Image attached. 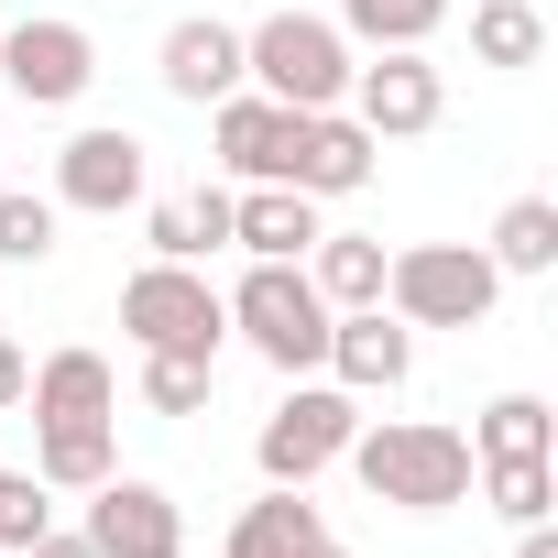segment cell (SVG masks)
<instances>
[{
  "label": "cell",
  "mask_w": 558,
  "mask_h": 558,
  "mask_svg": "<svg viewBox=\"0 0 558 558\" xmlns=\"http://www.w3.org/2000/svg\"><path fill=\"white\" fill-rule=\"evenodd\" d=\"M547 56V23L525 0H471V66H536Z\"/></svg>",
  "instance_id": "cell-21"
},
{
  "label": "cell",
  "mask_w": 558,
  "mask_h": 558,
  "mask_svg": "<svg viewBox=\"0 0 558 558\" xmlns=\"http://www.w3.org/2000/svg\"><path fill=\"white\" fill-rule=\"evenodd\" d=\"M373 132L351 121V110H307V143H296V175L286 186H307V197H351V186H373Z\"/></svg>",
  "instance_id": "cell-14"
},
{
  "label": "cell",
  "mask_w": 558,
  "mask_h": 558,
  "mask_svg": "<svg viewBox=\"0 0 558 558\" xmlns=\"http://www.w3.org/2000/svg\"><path fill=\"white\" fill-rule=\"evenodd\" d=\"M230 241H241L252 263H307L318 197H307V186H252V197H230Z\"/></svg>",
  "instance_id": "cell-15"
},
{
  "label": "cell",
  "mask_w": 558,
  "mask_h": 558,
  "mask_svg": "<svg viewBox=\"0 0 558 558\" xmlns=\"http://www.w3.org/2000/svg\"><path fill=\"white\" fill-rule=\"evenodd\" d=\"M493 296H504V274H493L482 241H416V252L384 263V307L405 329H482Z\"/></svg>",
  "instance_id": "cell-3"
},
{
  "label": "cell",
  "mask_w": 558,
  "mask_h": 558,
  "mask_svg": "<svg viewBox=\"0 0 558 558\" xmlns=\"http://www.w3.org/2000/svg\"><path fill=\"white\" fill-rule=\"evenodd\" d=\"M121 329H132L143 351H186V362H219V340H230V296L208 286L197 263H143L132 286H121Z\"/></svg>",
  "instance_id": "cell-5"
},
{
  "label": "cell",
  "mask_w": 558,
  "mask_h": 558,
  "mask_svg": "<svg viewBox=\"0 0 558 558\" xmlns=\"http://www.w3.org/2000/svg\"><path fill=\"white\" fill-rule=\"evenodd\" d=\"M318 547H329V514H318L296 482H274V493L230 525V558H318Z\"/></svg>",
  "instance_id": "cell-17"
},
{
  "label": "cell",
  "mask_w": 558,
  "mask_h": 558,
  "mask_svg": "<svg viewBox=\"0 0 558 558\" xmlns=\"http://www.w3.org/2000/svg\"><path fill=\"white\" fill-rule=\"evenodd\" d=\"M23 405H34V427H99L121 405V384H110L99 351H45L34 384H23Z\"/></svg>",
  "instance_id": "cell-13"
},
{
  "label": "cell",
  "mask_w": 558,
  "mask_h": 558,
  "mask_svg": "<svg viewBox=\"0 0 558 558\" xmlns=\"http://www.w3.org/2000/svg\"><path fill=\"white\" fill-rule=\"evenodd\" d=\"M307 252H318V263H307V286L329 296V318H340V307H384V263H395L384 241H362V230H318Z\"/></svg>",
  "instance_id": "cell-18"
},
{
  "label": "cell",
  "mask_w": 558,
  "mask_h": 558,
  "mask_svg": "<svg viewBox=\"0 0 558 558\" xmlns=\"http://www.w3.org/2000/svg\"><path fill=\"white\" fill-rule=\"evenodd\" d=\"M471 460H547V405L536 395H493L471 427Z\"/></svg>",
  "instance_id": "cell-24"
},
{
  "label": "cell",
  "mask_w": 558,
  "mask_h": 558,
  "mask_svg": "<svg viewBox=\"0 0 558 558\" xmlns=\"http://www.w3.org/2000/svg\"><path fill=\"white\" fill-rule=\"evenodd\" d=\"M0 186H12V175H0Z\"/></svg>",
  "instance_id": "cell-33"
},
{
  "label": "cell",
  "mask_w": 558,
  "mask_h": 558,
  "mask_svg": "<svg viewBox=\"0 0 558 558\" xmlns=\"http://www.w3.org/2000/svg\"><path fill=\"white\" fill-rule=\"evenodd\" d=\"M143 405H154V416H197V405H208V362H186V351H143Z\"/></svg>",
  "instance_id": "cell-25"
},
{
  "label": "cell",
  "mask_w": 558,
  "mask_h": 558,
  "mask_svg": "<svg viewBox=\"0 0 558 558\" xmlns=\"http://www.w3.org/2000/svg\"><path fill=\"white\" fill-rule=\"evenodd\" d=\"M351 471H362V493L373 504H405V514H449V504H471V438L460 427H438V416H384V427H351V449H340Z\"/></svg>",
  "instance_id": "cell-1"
},
{
  "label": "cell",
  "mask_w": 558,
  "mask_h": 558,
  "mask_svg": "<svg viewBox=\"0 0 558 558\" xmlns=\"http://www.w3.org/2000/svg\"><path fill=\"white\" fill-rule=\"evenodd\" d=\"M296 143H307V110L263 99V88H230V99H219V165H230V175L286 186V175H296Z\"/></svg>",
  "instance_id": "cell-11"
},
{
  "label": "cell",
  "mask_w": 558,
  "mask_h": 558,
  "mask_svg": "<svg viewBox=\"0 0 558 558\" xmlns=\"http://www.w3.org/2000/svg\"><path fill=\"white\" fill-rule=\"evenodd\" d=\"M99 558H175L186 547V514H175V493L165 482H132V471H110L99 493H88V525H77Z\"/></svg>",
  "instance_id": "cell-9"
},
{
  "label": "cell",
  "mask_w": 558,
  "mask_h": 558,
  "mask_svg": "<svg viewBox=\"0 0 558 558\" xmlns=\"http://www.w3.org/2000/svg\"><path fill=\"white\" fill-rule=\"evenodd\" d=\"M143 175H154V165H143V143L99 121V132H77V143L56 154V208H88V219H121V208H143Z\"/></svg>",
  "instance_id": "cell-10"
},
{
  "label": "cell",
  "mask_w": 558,
  "mask_h": 558,
  "mask_svg": "<svg viewBox=\"0 0 558 558\" xmlns=\"http://www.w3.org/2000/svg\"><path fill=\"white\" fill-rule=\"evenodd\" d=\"M438 110H449V88H438L427 45H395V56L351 66V121H362L373 143H405V132H438Z\"/></svg>",
  "instance_id": "cell-8"
},
{
  "label": "cell",
  "mask_w": 558,
  "mask_h": 558,
  "mask_svg": "<svg viewBox=\"0 0 558 558\" xmlns=\"http://www.w3.org/2000/svg\"><path fill=\"white\" fill-rule=\"evenodd\" d=\"M241 77L286 110H340L351 99V34L318 23V12H274V23L241 34Z\"/></svg>",
  "instance_id": "cell-2"
},
{
  "label": "cell",
  "mask_w": 558,
  "mask_h": 558,
  "mask_svg": "<svg viewBox=\"0 0 558 558\" xmlns=\"http://www.w3.org/2000/svg\"><path fill=\"white\" fill-rule=\"evenodd\" d=\"M230 329H241L274 373H318V362H329V296L307 286V263H252L241 296H230Z\"/></svg>",
  "instance_id": "cell-4"
},
{
  "label": "cell",
  "mask_w": 558,
  "mask_h": 558,
  "mask_svg": "<svg viewBox=\"0 0 558 558\" xmlns=\"http://www.w3.org/2000/svg\"><path fill=\"white\" fill-rule=\"evenodd\" d=\"M329 373H340V395H395L416 373V329L384 318V307H340L329 318Z\"/></svg>",
  "instance_id": "cell-12"
},
{
  "label": "cell",
  "mask_w": 558,
  "mask_h": 558,
  "mask_svg": "<svg viewBox=\"0 0 558 558\" xmlns=\"http://www.w3.org/2000/svg\"><path fill=\"white\" fill-rule=\"evenodd\" d=\"M154 263H208V252H230V186H197V197H165L154 219Z\"/></svg>",
  "instance_id": "cell-19"
},
{
  "label": "cell",
  "mask_w": 558,
  "mask_h": 558,
  "mask_svg": "<svg viewBox=\"0 0 558 558\" xmlns=\"http://www.w3.org/2000/svg\"><path fill=\"white\" fill-rule=\"evenodd\" d=\"M558 263V197H514L493 219V274H547Z\"/></svg>",
  "instance_id": "cell-22"
},
{
  "label": "cell",
  "mask_w": 558,
  "mask_h": 558,
  "mask_svg": "<svg viewBox=\"0 0 558 558\" xmlns=\"http://www.w3.org/2000/svg\"><path fill=\"white\" fill-rule=\"evenodd\" d=\"M449 23V0H340V34H362L373 56H395V45H427Z\"/></svg>",
  "instance_id": "cell-23"
},
{
  "label": "cell",
  "mask_w": 558,
  "mask_h": 558,
  "mask_svg": "<svg viewBox=\"0 0 558 558\" xmlns=\"http://www.w3.org/2000/svg\"><path fill=\"white\" fill-rule=\"evenodd\" d=\"M88 77H99V34L88 23H66V12L0 23V88L23 110H66V99H88Z\"/></svg>",
  "instance_id": "cell-6"
},
{
  "label": "cell",
  "mask_w": 558,
  "mask_h": 558,
  "mask_svg": "<svg viewBox=\"0 0 558 558\" xmlns=\"http://www.w3.org/2000/svg\"><path fill=\"white\" fill-rule=\"evenodd\" d=\"M318 558H351V547H340V536H329V547H318Z\"/></svg>",
  "instance_id": "cell-32"
},
{
  "label": "cell",
  "mask_w": 558,
  "mask_h": 558,
  "mask_svg": "<svg viewBox=\"0 0 558 558\" xmlns=\"http://www.w3.org/2000/svg\"><path fill=\"white\" fill-rule=\"evenodd\" d=\"M23 384H34V362H23L12 340H0V405H23Z\"/></svg>",
  "instance_id": "cell-30"
},
{
  "label": "cell",
  "mask_w": 558,
  "mask_h": 558,
  "mask_svg": "<svg viewBox=\"0 0 558 558\" xmlns=\"http://www.w3.org/2000/svg\"><path fill=\"white\" fill-rule=\"evenodd\" d=\"M471 482L493 493V514H514V525H547V460H482Z\"/></svg>",
  "instance_id": "cell-26"
},
{
  "label": "cell",
  "mask_w": 558,
  "mask_h": 558,
  "mask_svg": "<svg viewBox=\"0 0 558 558\" xmlns=\"http://www.w3.org/2000/svg\"><path fill=\"white\" fill-rule=\"evenodd\" d=\"M45 252H56V197L0 186V263H45Z\"/></svg>",
  "instance_id": "cell-27"
},
{
  "label": "cell",
  "mask_w": 558,
  "mask_h": 558,
  "mask_svg": "<svg viewBox=\"0 0 558 558\" xmlns=\"http://www.w3.org/2000/svg\"><path fill=\"white\" fill-rule=\"evenodd\" d=\"M351 427H362V405H351L340 384H296L286 405L263 416L252 460H263V482H296V493H307V482H318V471H329V460L351 449Z\"/></svg>",
  "instance_id": "cell-7"
},
{
  "label": "cell",
  "mask_w": 558,
  "mask_h": 558,
  "mask_svg": "<svg viewBox=\"0 0 558 558\" xmlns=\"http://www.w3.org/2000/svg\"><path fill=\"white\" fill-rule=\"evenodd\" d=\"M45 525H56L45 482H34V471H0V558H23V547H34Z\"/></svg>",
  "instance_id": "cell-28"
},
{
  "label": "cell",
  "mask_w": 558,
  "mask_h": 558,
  "mask_svg": "<svg viewBox=\"0 0 558 558\" xmlns=\"http://www.w3.org/2000/svg\"><path fill=\"white\" fill-rule=\"evenodd\" d=\"M23 558H99V547H88V536H66V525H45V536H34Z\"/></svg>",
  "instance_id": "cell-29"
},
{
  "label": "cell",
  "mask_w": 558,
  "mask_h": 558,
  "mask_svg": "<svg viewBox=\"0 0 558 558\" xmlns=\"http://www.w3.org/2000/svg\"><path fill=\"white\" fill-rule=\"evenodd\" d=\"M110 471H121L110 416H99V427H45V438H34V482H45V493H99Z\"/></svg>",
  "instance_id": "cell-20"
},
{
  "label": "cell",
  "mask_w": 558,
  "mask_h": 558,
  "mask_svg": "<svg viewBox=\"0 0 558 558\" xmlns=\"http://www.w3.org/2000/svg\"><path fill=\"white\" fill-rule=\"evenodd\" d=\"M514 558H558V536H547V525H525V536H514Z\"/></svg>",
  "instance_id": "cell-31"
},
{
  "label": "cell",
  "mask_w": 558,
  "mask_h": 558,
  "mask_svg": "<svg viewBox=\"0 0 558 558\" xmlns=\"http://www.w3.org/2000/svg\"><path fill=\"white\" fill-rule=\"evenodd\" d=\"M165 88L197 99V110H219V99L241 88V34H230V23H175V34H165Z\"/></svg>",
  "instance_id": "cell-16"
}]
</instances>
